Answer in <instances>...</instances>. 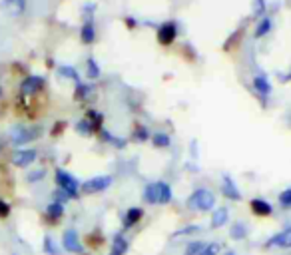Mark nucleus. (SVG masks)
Listing matches in <instances>:
<instances>
[{
	"label": "nucleus",
	"mask_w": 291,
	"mask_h": 255,
	"mask_svg": "<svg viewBox=\"0 0 291 255\" xmlns=\"http://www.w3.org/2000/svg\"><path fill=\"white\" fill-rule=\"evenodd\" d=\"M172 187L165 182H156L146 185L144 189V200L148 203H170L172 201Z\"/></svg>",
	"instance_id": "f257e3e1"
},
{
	"label": "nucleus",
	"mask_w": 291,
	"mask_h": 255,
	"mask_svg": "<svg viewBox=\"0 0 291 255\" xmlns=\"http://www.w3.org/2000/svg\"><path fill=\"white\" fill-rule=\"evenodd\" d=\"M76 130L82 134V136H92L94 132H96V128L92 126V122L88 118H84V120H80L78 124H76Z\"/></svg>",
	"instance_id": "b1692460"
},
{
	"label": "nucleus",
	"mask_w": 291,
	"mask_h": 255,
	"mask_svg": "<svg viewBox=\"0 0 291 255\" xmlns=\"http://www.w3.org/2000/svg\"><path fill=\"white\" fill-rule=\"evenodd\" d=\"M0 96H2V88H0Z\"/></svg>",
	"instance_id": "58836bf2"
},
{
	"label": "nucleus",
	"mask_w": 291,
	"mask_h": 255,
	"mask_svg": "<svg viewBox=\"0 0 291 255\" xmlns=\"http://www.w3.org/2000/svg\"><path fill=\"white\" fill-rule=\"evenodd\" d=\"M272 18L269 16H263V18L257 22V26H255V32H254V36L255 38H263L265 34H269L272 32Z\"/></svg>",
	"instance_id": "6ab92c4d"
},
{
	"label": "nucleus",
	"mask_w": 291,
	"mask_h": 255,
	"mask_svg": "<svg viewBox=\"0 0 291 255\" xmlns=\"http://www.w3.org/2000/svg\"><path fill=\"white\" fill-rule=\"evenodd\" d=\"M227 219H230L227 207H218L214 211V216H212V227H223L227 223Z\"/></svg>",
	"instance_id": "f3484780"
},
{
	"label": "nucleus",
	"mask_w": 291,
	"mask_h": 255,
	"mask_svg": "<svg viewBox=\"0 0 291 255\" xmlns=\"http://www.w3.org/2000/svg\"><path fill=\"white\" fill-rule=\"evenodd\" d=\"M279 203H281V207L291 209V187H287L285 192H281V194H279Z\"/></svg>",
	"instance_id": "c756f323"
},
{
	"label": "nucleus",
	"mask_w": 291,
	"mask_h": 255,
	"mask_svg": "<svg viewBox=\"0 0 291 255\" xmlns=\"http://www.w3.org/2000/svg\"><path fill=\"white\" fill-rule=\"evenodd\" d=\"M250 205H252V211L259 218H269L273 214V207L265 200H252Z\"/></svg>",
	"instance_id": "4468645a"
},
{
	"label": "nucleus",
	"mask_w": 291,
	"mask_h": 255,
	"mask_svg": "<svg viewBox=\"0 0 291 255\" xmlns=\"http://www.w3.org/2000/svg\"><path fill=\"white\" fill-rule=\"evenodd\" d=\"M148 138H150L148 128H144V126L136 128V132H134V140H136V142H146Z\"/></svg>",
	"instance_id": "7c9ffc66"
},
{
	"label": "nucleus",
	"mask_w": 291,
	"mask_h": 255,
	"mask_svg": "<svg viewBox=\"0 0 291 255\" xmlns=\"http://www.w3.org/2000/svg\"><path fill=\"white\" fill-rule=\"evenodd\" d=\"M92 92H94L92 86L78 82V84H76V90H74V98H76V100H86V98H90Z\"/></svg>",
	"instance_id": "412c9836"
},
{
	"label": "nucleus",
	"mask_w": 291,
	"mask_h": 255,
	"mask_svg": "<svg viewBox=\"0 0 291 255\" xmlns=\"http://www.w3.org/2000/svg\"><path fill=\"white\" fill-rule=\"evenodd\" d=\"M214 205H216V196L210 189H205V187L196 189L190 196V200H188V207L190 209H198V211H210Z\"/></svg>",
	"instance_id": "f03ea898"
},
{
	"label": "nucleus",
	"mask_w": 291,
	"mask_h": 255,
	"mask_svg": "<svg viewBox=\"0 0 291 255\" xmlns=\"http://www.w3.org/2000/svg\"><path fill=\"white\" fill-rule=\"evenodd\" d=\"M46 216L52 219V221H58V219L64 216V203H58V201H52L48 207H46Z\"/></svg>",
	"instance_id": "aec40b11"
},
{
	"label": "nucleus",
	"mask_w": 291,
	"mask_h": 255,
	"mask_svg": "<svg viewBox=\"0 0 291 255\" xmlns=\"http://www.w3.org/2000/svg\"><path fill=\"white\" fill-rule=\"evenodd\" d=\"M267 247H291V229H283V231H279V233H275V236L265 243Z\"/></svg>",
	"instance_id": "f8f14e48"
},
{
	"label": "nucleus",
	"mask_w": 291,
	"mask_h": 255,
	"mask_svg": "<svg viewBox=\"0 0 291 255\" xmlns=\"http://www.w3.org/2000/svg\"><path fill=\"white\" fill-rule=\"evenodd\" d=\"M58 76H60V78H68V80H74L76 84L80 82V76H78L76 68H72V66H60V68H58Z\"/></svg>",
	"instance_id": "4be33fe9"
},
{
	"label": "nucleus",
	"mask_w": 291,
	"mask_h": 255,
	"mask_svg": "<svg viewBox=\"0 0 291 255\" xmlns=\"http://www.w3.org/2000/svg\"><path fill=\"white\" fill-rule=\"evenodd\" d=\"M42 178H44V169H36V172H30L26 180H28V182H40Z\"/></svg>",
	"instance_id": "473e14b6"
},
{
	"label": "nucleus",
	"mask_w": 291,
	"mask_h": 255,
	"mask_svg": "<svg viewBox=\"0 0 291 255\" xmlns=\"http://www.w3.org/2000/svg\"><path fill=\"white\" fill-rule=\"evenodd\" d=\"M56 201H58V203H64V201H68V196H66V192H62L60 187L56 189Z\"/></svg>",
	"instance_id": "c9c22d12"
},
{
	"label": "nucleus",
	"mask_w": 291,
	"mask_h": 255,
	"mask_svg": "<svg viewBox=\"0 0 291 255\" xmlns=\"http://www.w3.org/2000/svg\"><path fill=\"white\" fill-rule=\"evenodd\" d=\"M110 185H112L110 176H96V178L82 183V192L84 194H98V192H106Z\"/></svg>",
	"instance_id": "423d86ee"
},
{
	"label": "nucleus",
	"mask_w": 291,
	"mask_h": 255,
	"mask_svg": "<svg viewBox=\"0 0 291 255\" xmlns=\"http://www.w3.org/2000/svg\"><path fill=\"white\" fill-rule=\"evenodd\" d=\"M0 150H2V144H0Z\"/></svg>",
	"instance_id": "ea45409f"
},
{
	"label": "nucleus",
	"mask_w": 291,
	"mask_h": 255,
	"mask_svg": "<svg viewBox=\"0 0 291 255\" xmlns=\"http://www.w3.org/2000/svg\"><path fill=\"white\" fill-rule=\"evenodd\" d=\"M42 86H44V78L42 76H28L20 84V96L22 98H32V96H36L38 92L42 90Z\"/></svg>",
	"instance_id": "39448f33"
},
{
	"label": "nucleus",
	"mask_w": 291,
	"mask_h": 255,
	"mask_svg": "<svg viewBox=\"0 0 291 255\" xmlns=\"http://www.w3.org/2000/svg\"><path fill=\"white\" fill-rule=\"evenodd\" d=\"M176 36H178V24H176L174 20L164 22V24L158 28V42H160L162 46H170V44H174Z\"/></svg>",
	"instance_id": "0eeeda50"
},
{
	"label": "nucleus",
	"mask_w": 291,
	"mask_h": 255,
	"mask_svg": "<svg viewBox=\"0 0 291 255\" xmlns=\"http://www.w3.org/2000/svg\"><path fill=\"white\" fill-rule=\"evenodd\" d=\"M225 255H236V253H234V251H227V253H225Z\"/></svg>",
	"instance_id": "4c0bfd02"
},
{
	"label": "nucleus",
	"mask_w": 291,
	"mask_h": 255,
	"mask_svg": "<svg viewBox=\"0 0 291 255\" xmlns=\"http://www.w3.org/2000/svg\"><path fill=\"white\" fill-rule=\"evenodd\" d=\"M8 214H10V205L4 200H0V218H6Z\"/></svg>",
	"instance_id": "f704fd0d"
},
{
	"label": "nucleus",
	"mask_w": 291,
	"mask_h": 255,
	"mask_svg": "<svg viewBox=\"0 0 291 255\" xmlns=\"http://www.w3.org/2000/svg\"><path fill=\"white\" fill-rule=\"evenodd\" d=\"M62 245H64V249L70 251V253H82V243H80V239H78L76 229H66V231H64Z\"/></svg>",
	"instance_id": "6e6552de"
},
{
	"label": "nucleus",
	"mask_w": 291,
	"mask_h": 255,
	"mask_svg": "<svg viewBox=\"0 0 291 255\" xmlns=\"http://www.w3.org/2000/svg\"><path fill=\"white\" fill-rule=\"evenodd\" d=\"M80 38H82L84 44H92V42L96 40V26H94V20L92 18H88L82 24V28H80Z\"/></svg>",
	"instance_id": "2eb2a0df"
},
{
	"label": "nucleus",
	"mask_w": 291,
	"mask_h": 255,
	"mask_svg": "<svg viewBox=\"0 0 291 255\" xmlns=\"http://www.w3.org/2000/svg\"><path fill=\"white\" fill-rule=\"evenodd\" d=\"M86 118L92 122V126L96 128V130H102V114H98L96 110H88L86 112Z\"/></svg>",
	"instance_id": "cd10ccee"
},
{
	"label": "nucleus",
	"mask_w": 291,
	"mask_h": 255,
	"mask_svg": "<svg viewBox=\"0 0 291 255\" xmlns=\"http://www.w3.org/2000/svg\"><path fill=\"white\" fill-rule=\"evenodd\" d=\"M265 14V0H254V16H263Z\"/></svg>",
	"instance_id": "2f4dec72"
},
{
	"label": "nucleus",
	"mask_w": 291,
	"mask_h": 255,
	"mask_svg": "<svg viewBox=\"0 0 291 255\" xmlns=\"http://www.w3.org/2000/svg\"><path fill=\"white\" fill-rule=\"evenodd\" d=\"M44 253H46V255H58V253H60V249H58L56 241L50 236L44 237Z\"/></svg>",
	"instance_id": "bb28decb"
},
{
	"label": "nucleus",
	"mask_w": 291,
	"mask_h": 255,
	"mask_svg": "<svg viewBox=\"0 0 291 255\" xmlns=\"http://www.w3.org/2000/svg\"><path fill=\"white\" fill-rule=\"evenodd\" d=\"M254 88L255 92H257L259 96H263V98H267V96L272 94V84H269L267 76H263V74H257L254 78Z\"/></svg>",
	"instance_id": "ddd939ff"
},
{
	"label": "nucleus",
	"mask_w": 291,
	"mask_h": 255,
	"mask_svg": "<svg viewBox=\"0 0 291 255\" xmlns=\"http://www.w3.org/2000/svg\"><path fill=\"white\" fill-rule=\"evenodd\" d=\"M126 26H128V28H134V26H136V20H134V18H126Z\"/></svg>",
	"instance_id": "e433bc0d"
},
{
	"label": "nucleus",
	"mask_w": 291,
	"mask_h": 255,
	"mask_svg": "<svg viewBox=\"0 0 291 255\" xmlns=\"http://www.w3.org/2000/svg\"><path fill=\"white\" fill-rule=\"evenodd\" d=\"M36 162V152L34 150H16L12 154V164L18 167H26V165Z\"/></svg>",
	"instance_id": "1a4fd4ad"
},
{
	"label": "nucleus",
	"mask_w": 291,
	"mask_h": 255,
	"mask_svg": "<svg viewBox=\"0 0 291 255\" xmlns=\"http://www.w3.org/2000/svg\"><path fill=\"white\" fill-rule=\"evenodd\" d=\"M86 74L90 80H98L100 78V66L94 58H88V64H86Z\"/></svg>",
	"instance_id": "393cba45"
},
{
	"label": "nucleus",
	"mask_w": 291,
	"mask_h": 255,
	"mask_svg": "<svg viewBox=\"0 0 291 255\" xmlns=\"http://www.w3.org/2000/svg\"><path fill=\"white\" fill-rule=\"evenodd\" d=\"M230 236H232V239H243V237L247 236V225H243V223H234Z\"/></svg>",
	"instance_id": "a878e982"
},
{
	"label": "nucleus",
	"mask_w": 291,
	"mask_h": 255,
	"mask_svg": "<svg viewBox=\"0 0 291 255\" xmlns=\"http://www.w3.org/2000/svg\"><path fill=\"white\" fill-rule=\"evenodd\" d=\"M100 132H102V138H104L108 144H112V146H116V147H126V140H122V138H118V136H112L108 130H104V128H102Z\"/></svg>",
	"instance_id": "5701e85b"
},
{
	"label": "nucleus",
	"mask_w": 291,
	"mask_h": 255,
	"mask_svg": "<svg viewBox=\"0 0 291 255\" xmlns=\"http://www.w3.org/2000/svg\"><path fill=\"white\" fill-rule=\"evenodd\" d=\"M56 183H58V187L62 189V192H66V196L68 198H78L80 196V183L76 182V178H74L70 172H66V169H62V167H58L56 169Z\"/></svg>",
	"instance_id": "7ed1b4c3"
},
{
	"label": "nucleus",
	"mask_w": 291,
	"mask_h": 255,
	"mask_svg": "<svg viewBox=\"0 0 291 255\" xmlns=\"http://www.w3.org/2000/svg\"><path fill=\"white\" fill-rule=\"evenodd\" d=\"M144 216V211L140 209V207H130L126 214V218H124V227H134L140 219Z\"/></svg>",
	"instance_id": "a211bd4d"
},
{
	"label": "nucleus",
	"mask_w": 291,
	"mask_h": 255,
	"mask_svg": "<svg viewBox=\"0 0 291 255\" xmlns=\"http://www.w3.org/2000/svg\"><path fill=\"white\" fill-rule=\"evenodd\" d=\"M218 249H219L218 243H212V245H205V247H203V251H201L200 255H216L218 253Z\"/></svg>",
	"instance_id": "72a5a7b5"
},
{
	"label": "nucleus",
	"mask_w": 291,
	"mask_h": 255,
	"mask_svg": "<svg viewBox=\"0 0 291 255\" xmlns=\"http://www.w3.org/2000/svg\"><path fill=\"white\" fill-rule=\"evenodd\" d=\"M221 194H223L227 200H234V201L241 200V192L237 189L236 182H234L230 176H223V180H221Z\"/></svg>",
	"instance_id": "9d476101"
},
{
	"label": "nucleus",
	"mask_w": 291,
	"mask_h": 255,
	"mask_svg": "<svg viewBox=\"0 0 291 255\" xmlns=\"http://www.w3.org/2000/svg\"><path fill=\"white\" fill-rule=\"evenodd\" d=\"M0 8L10 16H20L26 10V0H0Z\"/></svg>",
	"instance_id": "9b49d317"
},
{
	"label": "nucleus",
	"mask_w": 291,
	"mask_h": 255,
	"mask_svg": "<svg viewBox=\"0 0 291 255\" xmlns=\"http://www.w3.org/2000/svg\"><path fill=\"white\" fill-rule=\"evenodd\" d=\"M42 134V130L40 128H24V126H14L10 128V144H14V146H24V144H28V142H32L34 138H38Z\"/></svg>",
	"instance_id": "20e7f679"
},
{
	"label": "nucleus",
	"mask_w": 291,
	"mask_h": 255,
	"mask_svg": "<svg viewBox=\"0 0 291 255\" xmlns=\"http://www.w3.org/2000/svg\"><path fill=\"white\" fill-rule=\"evenodd\" d=\"M152 142H154L156 147H168L170 146V136H165V134H154Z\"/></svg>",
	"instance_id": "c85d7f7f"
},
{
	"label": "nucleus",
	"mask_w": 291,
	"mask_h": 255,
	"mask_svg": "<svg viewBox=\"0 0 291 255\" xmlns=\"http://www.w3.org/2000/svg\"><path fill=\"white\" fill-rule=\"evenodd\" d=\"M128 247H130V243H128V239L122 236V233L114 236V241H112V255H124L128 251Z\"/></svg>",
	"instance_id": "dca6fc26"
}]
</instances>
